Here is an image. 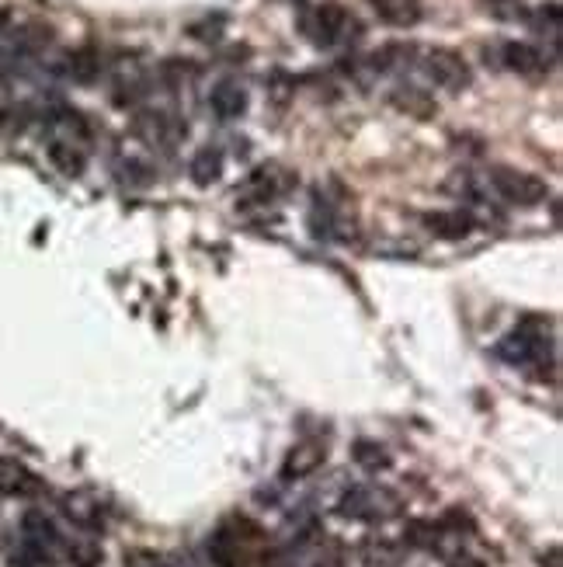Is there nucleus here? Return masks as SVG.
<instances>
[{
    "label": "nucleus",
    "instance_id": "39448f33",
    "mask_svg": "<svg viewBox=\"0 0 563 567\" xmlns=\"http://www.w3.org/2000/svg\"><path fill=\"white\" fill-rule=\"evenodd\" d=\"M327 463V446L320 439H303L285 453L282 460V481H303V477L317 474Z\"/></svg>",
    "mask_w": 563,
    "mask_h": 567
},
{
    "label": "nucleus",
    "instance_id": "aec40b11",
    "mask_svg": "<svg viewBox=\"0 0 563 567\" xmlns=\"http://www.w3.org/2000/svg\"><path fill=\"white\" fill-rule=\"evenodd\" d=\"M275 195V174L272 167H258V171H251V178L244 181V188H237V199L244 202V206H261V202H268Z\"/></svg>",
    "mask_w": 563,
    "mask_h": 567
},
{
    "label": "nucleus",
    "instance_id": "f8f14e48",
    "mask_svg": "<svg viewBox=\"0 0 563 567\" xmlns=\"http://www.w3.org/2000/svg\"><path fill=\"white\" fill-rule=\"evenodd\" d=\"M369 7L390 28H414L424 18L421 0H369Z\"/></svg>",
    "mask_w": 563,
    "mask_h": 567
},
{
    "label": "nucleus",
    "instance_id": "f03ea898",
    "mask_svg": "<svg viewBox=\"0 0 563 567\" xmlns=\"http://www.w3.org/2000/svg\"><path fill=\"white\" fill-rule=\"evenodd\" d=\"M306 32L317 46H341V42L355 39L352 32H358V21L348 14L345 4L327 0V4L313 7V14L306 18Z\"/></svg>",
    "mask_w": 563,
    "mask_h": 567
},
{
    "label": "nucleus",
    "instance_id": "423d86ee",
    "mask_svg": "<svg viewBox=\"0 0 563 567\" xmlns=\"http://www.w3.org/2000/svg\"><path fill=\"white\" fill-rule=\"evenodd\" d=\"M421 227L428 230L438 241H466V237L477 230V220H473L466 209H435V213L421 216Z\"/></svg>",
    "mask_w": 563,
    "mask_h": 567
},
{
    "label": "nucleus",
    "instance_id": "393cba45",
    "mask_svg": "<svg viewBox=\"0 0 563 567\" xmlns=\"http://www.w3.org/2000/svg\"><path fill=\"white\" fill-rule=\"evenodd\" d=\"M543 567H560V547H550L543 554Z\"/></svg>",
    "mask_w": 563,
    "mask_h": 567
},
{
    "label": "nucleus",
    "instance_id": "412c9836",
    "mask_svg": "<svg viewBox=\"0 0 563 567\" xmlns=\"http://www.w3.org/2000/svg\"><path fill=\"white\" fill-rule=\"evenodd\" d=\"M11 567H63V564L56 561L53 550L39 547V543H32V540L21 536V540L11 547Z\"/></svg>",
    "mask_w": 563,
    "mask_h": 567
},
{
    "label": "nucleus",
    "instance_id": "0eeeda50",
    "mask_svg": "<svg viewBox=\"0 0 563 567\" xmlns=\"http://www.w3.org/2000/svg\"><path fill=\"white\" fill-rule=\"evenodd\" d=\"M254 536H261V533H254ZM254 536H240V533H233L230 526L216 529V533L209 536V561L216 567H247V561H251L247 543H251Z\"/></svg>",
    "mask_w": 563,
    "mask_h": 567
},
{
    "label": "nucleus",
    "instance_id": "5701e85b",
    "mask_svg": "<svg viewBox=\"0 0 563 567\" xmlns=\"http://www.w3.org/2000/svg\"><path fill=\"white\" fill-rule=\"evenodd\" d=\"M355 463L365 470H372V474H379V470L390 467V453H386L379 442H358L355 446Z\"/></svg>",
    "mask_w": 563,
    "mask_h": 567
},
{
    "label": "nucleus",
    "instance_id": "6ab92c4d",
    "mask_svg": "<svg viewBox=\"0 0 563 567\" xmlns=\"http://www.w3.org/2000/svg\"><path fill=\"white\" fill-rule=\"evenodd\" d=\"M63 554H67V561L73 567H101L105 564V547H101L98 540H91V536H73V540L63 536Z\"/></svg>",
    "mask_w": 563,
    "mask_h": 567
},
{
    "label": "nucleus",
    "instance_id": "b1692460",
    "mask_svg": "<svg viewBox=\"0 0 563 567\" xmlns=\"http://www.w3.org/2000/svg\"><path fill=\"white\" fill-rule=\"evenodd\" d=\"M126 567H167V557L157 550H129Z\"/></svg>",
    "mask_w": 563,
    "mask_h": 567
},
{
    "label": "nucleus",
    "instance_id": "a211bd4d",
    "mask_svg": "<svg viewBox=\"0 0 563 567\" xmlns=\"http://www.w3.org/2000/svg\"><path fill=\"white\" fill-rule=\"evenodd\" d=\"M49 164L63 174V178H80L87 171V154L77 147V143H67V140H53L49 143Z\"/></svg>",
    "mask_w": 563,
    "mask_h": 567
},
{
    "label": "nucleus",
    "instance_id": "f3484780",
    "mask_svg": "<svg viewBox=\"0 0 563 567\" xmlns=\"http://www.w3.org/2000/svg\"><path fill=\"white\" fill-rule=\"evenodd\" d=\"M400 561H404V543L390 540V536H369L362 543L365 567H400Z\"/></svg>",
    "mask_w": 563,
    "mask_h": 567
},
{
    "label": "nucleus",
    "instance_id": "2eb2a0df",
    "mask_svg": "<svg viewBox=\"0 0 563 567\" xmlns=\"http://www.w3.org/2000/svg\"><path fill=\"white\" fill-rule=\"evenodd\" d=\"M101 53L94 46H80L67 53V63H63V70H67V77L73 84H94L101 77Z\"/></svg>",
    "mask_w": 563,
    "mask_h": 567
},
{
    "label": "nucleus",
    "instance_id": "4468645a",
    "mask_svg": "<svg viewBox=\"0 0 563 567\" xmlns=\"http://www.w3.org/2000/svg\"><path fill=\"white\" fill-rule=\"evenodd\" d=\"M497 355L508 362H532L543 355V338L539 334H529V327H518V331H511L508 338L497 345Z\"/></svg>",
    "mask_w": 563,
    "mask_h": 567
},
{
    "label": "nucleus",
    "instance_id": "1a4fd4ad",
    "mask_svg": "<svg viewBox=\"0 0 563 567\" xmlns=\"http://www.w3.org/2000/svg\"><path fill=\"white\" fill-rule=\"evenodd\" d=\"M60 508L63 515L73 522L77 529H84V533H98L101 526H105V512H101L98 498H91L87 491H70L60 498Z\"/></svg>",
    "mask_w": 563,
    "mask_h": 567
},
{
    "label": "nucleus",
    "instance_id": "dca6fc26",
    "mask_svg": "<svg viewBox=\"0 0 563 567\" xmlns=\"http://www.w3.org/2000/svg\"><path fill=\"white\" fill-rule=\"evenodd\" d=\"M223 164H226L223 150H219V147H202V150H195L192 164H188V174H192V181L199 188H212L219 178H223Z\"/></svg>",
    "mask_w": 563,
    "mask_h": 567
},
{
    "label": "nucleus",
    "instance_id": "f257e3e1",
    "mask_svg": "<svg viewBox=\"0 0 563 567\" xmlns=\"http://www.w3.org/2000/svg\"><path fill=\"white\" fill-rule=\"evenodd\" d=\"M491 188L497 192V199H504L508 206H518V209H536L550 199V185H546L539 174L518 171V167H494Z\"/></svg>",
    "mask_w": 563,
    "mask_h": 567
},
{
    "label": "nucleus",
    "instance_id": "bb28decb",
    "mask_svg": "<svg viewBox=\"0 0 563 567\" xmlns=\"http://www.w3.org/2000/svg\"><path fill=\"white\" fill-rule=\"evenodd\" d=\"M452 567H484V564H480V561H473V557H466V561H463V557H459V561L452 564Z\"/></svg>",
    "mask_w": 563,
    "mask_h": 567
},
{
    "label": "nucleus",
    "instance_id": "cd10ccee",
    "mask_svg": "<svg viewBox=\"0 0 563 567\" xmlns=\"http://www.w3.org/2000/svg\"><path fill=\"white\" fill-rule=\"evenodd\" d=\"M4 25H7V11L0 7V28H4Z\"/></svg>",
    "mask_w": 563,
    "mask_h": 567
},
{
    "label": "nucleus",
    "instance_id": "6e6552de",
    "mask_svg": "<svg viewBox=\"0 0 563 567\" xmlns=\"http://www.w3.org/2000/svg\"><path fill=\"white\" fill-rule=\"evenodd\" d=\"M501 63H504V70H511V74H518V77H543L546 70H550L546 56L539 53L532 42H504Z\"/></svg>",
    "mask_w": 563,
    "mask_h": 567
},
{
    "label": "nucleus",
    "instance_id": "20e7f679",
    "mask_svg": "<svg viewBox=\"0 0 563 567\" xmlns=\"http://www.w3.org/2000/svg\"><path fill=\"white\" fill-rule=\"evenodd\" d=\"M397 512V498L376 487H355L345 498L338 501V515L355 522H372V519H386V515Z\"/></svg>",
    "mask_w": 563,
    "mask_h": 567
},
{
    "label": "nucleus",
    "instance_id": "a878e982",
    "mask_svg": "<svg viewBox=\"0 0 563 567\" xmlns=\"http://www.w3.org/2000/svg\"><path fill=\"white\" fill-rule=\"evenodd\" d=\"M313 567H345V564H341L338 557H324V561H317Z\"/></svg>",
    "mask_w": 563,
    "mask_h": 567
},
{
    "label": "nucleus",
    "instance_id": "ddd939ff",
    "mask_svg": "<svg viewBox=\"0 0 563 567\" xmlns=\"http://www.w3.org/2000/svg\"><path fill=\"white\" fill-rule=\"evenodd\" d=\"M21 536L32 540V543H39V547H46V550L63 547V533L56 529V522L49 519L42 508H28V512L21 515Z\"/></svg>",
    "mask_w": 563,
    "mask_h": 567
},
{
    "label": "nucleus",
    "instance_id": "7ed1b4c3",
    "mask_svg": "<svg viewBox=\"0 0 563 567\" xmlns=\"http://www.w3.org/2000/svg\"><path fill=\"white\" fill-rule=\"evenodd\" d=\"M424 74L431 77V84H435V87L452 91V94L466 91V87L473 84L470 63H466L456 49H445V46L428 49V53H424Z\"/></svg>",
    "mask_w": 563,
    "mask_h": 567
},
{
    "label": "nucleus",
    "instance_id": "9b49d317",
    "mask_svg": "<svg viewBox=\"0 0 563 567\" xmlns=\"http://www.w3.org/2000/svg\"><path fill=\"white\" fill-rule=\"evenodd\" d=\"M42 491V481L18 460H0V494L7 498H35Z\"/></svg>",
    "mask_w": 563,
    "mask_h": 567
},
{
    "label": "nucleus",
    "instance_id": "9d476101",
    "mask_svg": "<svg viewBox=\"0 0 563 567\" xmlns=\"http://www.w3.org/2000/svg\"><path fill=\"white\" fill-rule=\"evenodd\" d=\"M209 108H212V112H216V119H223V122H237V119H244V115H247V108H251V98H247L244 84H237V81H223V84L212 87V94H209Z\"/></svg>",
    "mask_w": 563,
    "mask_h": 567
},
{
    "label": "nucleus",
    "instance_id": "4be33fe9",
    "mask_svg": "<svg viewBox=\"0 0 563 567\" xmlns=\"http://www.w3.org/2000/svg\"><path fill=\"white\" fill-rule=\"evenodd\" d=\"M393 105H397L400 112L414 115V119H431V115L438 112V105L421 87H397V91H393Z\"/></svg>",
    "mask_w": 563,
    "mask_h": 567
}]
</instances>
